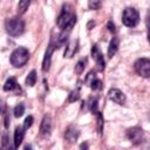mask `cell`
Instances as JSON below:
<instances>
[{
  "instance_id": "obj_1",
  "label": "cell",
  "mask_w": 150,
  "mask_h": 150,
  "mask_svg": "<svg viewBox=\"0 0 150 150\" xmlns=\"http://www.w3.org/2000/svg\"><path fill=\"white\" fill-rule=\"evenodd\" d=\"M76 22V15L75 13L71 11V8L67 5V6H63L59 18H57V26L62 29V30H67L68 33L71 30V28L74 27Z\"/></svg>"
},
{
  "instance_id": "obj_2",
  "label": "cell",
  "mask_w": 150,
  "mask_h": 150,
  "mask_svg": "<svg viewBox=\"0 0 150 150\" xmlns=\"http://www.w3.org/2000/svg\"><path fill=\"white\" fill-rule=\"evenodd\" d=\"M29 59V52L27 48L25 47H19L16 49H14L9 56V62L13 67L15 68H20L22 66H25L27 63Z\"/></svg>"
},
{
  "instance_id": "obj_3",
  "label": "cell",
  "mask_w": 150,
  "mask_h": 150,
  "mask_svg": "<svg viewBox=\"0 0 150 150\" xmlns=\"http://www.w3.org/2000/svg\"><path fill=\"white\" fill-rule=\"evenodd\" d=\"M5 28L7 33L12 36H19L23 33L25 30V22L19 16H13L6 20L5 22Z\"/></svg>"
},
{
  "instance_id": "obj_4",
  "label": "cell",
  "mask_w": 150,
  "mask_h": 150,
  "mask_svg": "<svg viewBox=\"0 0 150 150\" xmlns=\"http://www.w3.org/2000/svg\"><path fill=\"white\" fill-rule=\"evenodd\" d=\"M122 22L127 27L137 26L139 22V13L137 12V9H135L132 7L125 8L123 11V14H122Z\"/></svg>"
},
{
  "instance_id": "obj_5",
  "label": "cell",
  "mask_w": 150,
  "mask_h": 150,
  "mask_svg": "<svg viewBox=\"0 0 150 150\" xmlns=\"http://www.w3.org/2000/svg\"><path fill=\"white\" fill-rule=\"evenodd\" d=\"M134 68L136 70V73L142 76V77H145L148 79L150 76V60L146 59V57H141L138 59L135 64H134Z\"/></svg>"
},
{
  "instance_id": "obj_6",
  "label": "cell",
  "mask_w": 150,
  "mask_h": 150,
  "mask_svg": "<svg viewBox=\"0 0 150 150\" xmlns=\"http://www.w3.org/2000/svg\"><path fill=\"white\" fill-rule=\"evenodd\" d=\"M57 48V43L56 41H54L53 39L50 40L48 47H47V50L45 53V57H43V61H42V71H48L49 68H50V62H52V55H53V52L54 49Z\"/></svg>"
},
{
  "instance_id": "obj_7",
  "label": "cell",
  "mask_w": 150,
  "mask_h": 150,
  "mask_svg": "<svg viewBox=\"0 0 150 150\" xmlns=\"http://www.w3.org/2000/svg\"><path fill=\"white\" fill-rule=\"evenodd\" d=\"M127 137L131 143L141 144L144 141V131L138 127H134L127 130Z\"/></svg>"
},
{
  "instance_id": "obj_8",
  "label": "cell",
  "mask_w": 150,
  "mask_h": 150,
  "mask_svg": "<svg viewBox=\"0 0 150 150\" xmlns=\"http://www.w3.org/2000/svg\"><path fill=\"white\" fill-rule=\"evenodd\" d=\"M91 56H93V59L95 60L96 69H97L98 71H103V70H104L105 62H104L103 55L101 54V52H100V49H98V46H97L96 43L93 45V47H91Z\"/></svg>"
},
{
  "instance_id": "obj_9",
  "label": "cell",
  "mask_w": 150,
  "mask_h": 150,
  "mask_svg": "<svg viewBox=\"0 0 150 150\" xmlns=\"http://www.w3.org/2000/svg\"><path fill=\"white\" fill-rule=\"evenodd\" d=\"M108 97L112 101V102H115V103H117V104H124L125 103V95L120 90V89H117V88H111L109 91H108Z\"/></svg>"
},
{
  "instance_id": "obj_10",
  "label": "cell",
  "mask_w": 150,
  "mask_h": 150,
  "mask_svg": "<svg viewBox=\"0 0 150 150\" xmlns=\"http://www.w3.org/2000/svg\"><path fill=\"white\" fill-rule=\"evenodd\" d=\"M79 135H80L79 130H77L74 125H69V127L66 129V131H64V139H66L68 143H74V142L77 141Z\"/></svg>"
},
{
  "instance_id": "obj_11",
  "label": "cell",
  "mask_w": 150,
  "mask_h": 150,
  "mask_svg": "<svg viewBox=\"0 0 150 150\" xmlns=\"http://www.w3.org/2000/svg\"><path fill=\"white\" fill-rule=\"evenodd\" d=\"M52 130V120L50 116L45 115L42 121H41V125H40V134L42 136H49Z\"/></svg>"
},
{
  "instance_id": "obj_12",
  "label": "cell",
  "mask_w": 150,
  "mask_h": 150,
  "mask_svg": "<svg viewBox=\"0 0 150 150\" xmlns=\"http://www.w3.org/2000/svg\"><path fill=\"white\" fill-rule=\"evenodd\" d=\"M77 47H79V40H73L70 41L64 50V57H73L75 55V53L77 52Z\"/></svg>"
},
{
  "instance_id": "obj_13",
  "label": "cell",
  "mask_w": 150,
  "mask_h": 150,
  "mask_svg": "<svg viewBox=\"0 0 150 150\" xmlns=\"http://www.w3.org/2000/svg\"><path fill=\"white\" fill-rule=\"evenodd\" d=\"M23 136H25V129L21 127H16L15 131H14V148L18 149L22 141H23Z\"/></svg>"
},
{
  "instance_id": "obj_14",
  "label": "cell",
  "mask_w": 150,
  "mask_h": 150,
  "mask_svg": "<svg viewBox=\"0 0 150 150\" xmlns=\"http://www.w3.org/2000/svg\"><path fill=\"white\" fill-rule=\"evenodd\" d=\"M117 49H118V39H117V38H114V39L110 41L109 47H108V57L111 59V57L116 54Z\"/></svg>"
},
{
  "instance_id": "obj_15",
  "label": "cell",
  "mask_w": 150,
  "mask_h": 150,
  "mask_svg": "<svg viewBox=\"0 0 150 150\" xmlns=\"http://www.w3.org/2000/svg\"><path fill=\"white\" fill-rule=\"evenodd\" d=\"M16 87H18V83H16L15 77H9V79L5 82V84H4V90H5V91H12V90H14Z\"/></svg>"
},
{
  "instance_id": "obj_16",
  "label": "cell",
  "mask_w": 150,
  "mask_h": 150,
  "mask_svg": "<svg viewBox=\"0 0 150 150\" xmlns=\"http://www.w3.org/2000/svg\"><path fill=\"white\" fill-rule=\"evenodd\" d=\"M30 5V0H20L18 4V13L19 14H23L26 13V11L28 9Z\"/></svg>"
},
{
  "instance_id": "obj_17",
  "label": "cell",
  "mask_w": 150,
  "mask_h": 150,
  "mask_svg": "<svg viewBox=\"0 0 150 150\" xmlns=\"http://www.w3.org/2000/svg\"><path fill=\"white\" fill-rule=\"evenodd\" d=\"M25 83H26V86H28V87H33V86L36 83V71H35V70H32V71L27 75Z\"/></svg>"
},
{
  "instance_id": "obj_18",
  "label": "cell",
  "mask_w": 150,
  "mask_h": 150,
  "mask_svg": "<svg viewBox=\"0 0 150 150\" xmlns=\"http://www.w3.org/2000/svg\"><path fill=\"white\" fill-rule=\"evenodd\" d=\"M86 64H87V59L80 60V61L76 63V66H75V73H76V74H82L83 70H84V68H86Z\"/></svg>"
},
{
  "instance_id": "obj_19",
  "label": "cell",
  "mask_w": 150,
  "mask_h": 150,
  "mask_svg": "<svg viewBox=\"0 0 150 150\" xmlns=\"http://www.w3.org/2000/svg\"><path fill=\"white\" fill-rule=\"evenodd\" d=\"M79 98H80V89L76 88V89H74V90L70 91V94H69V96H68V102L71 103V102L77 101Z\"/></svg>"
},
{
  "instance_id": "obj_20",
  "label": "cell",
  "mask_w": 150,
  "mask_h": 150,
  "mask_svg": "<svg viewBox=\"0 0 150 150\" xmlns=\"http://www.w3.org/2000/svg\"><path fill=\"white\" fill-rule=\"evenodd\" d=\"M25 112V105L22 103H19L15 108H14V116L15 117H21Z\"/></svg>"
},
{
  "instance_id": "obj_21",
  "label": "cell",
  "mask_w": 150,
  "mask_h": 150,
  "mask_svg": "<svg viewBox=\"0 0 150 150\" xmlns=\"http://www.w3.org/2000/svg\"><path fill=\"white\" fill-rule=\"evenodd\" d=\"M101 4H102L101 0H88V7H89V9L96 11V9H98L101 7Z\"/></svg>"
},
{
  "instance_id": "obj_22",
  "label": "cell",
  "mask_w": 150,
  "mask_h": 150,
  "mask_svg": "<svg viewBox=\"0 0 150 150\" xmlns=\"http://www.w3.org/2000/svg\"><path fill=\"white\" fill-rule=\"evenodd\" d=\"M90 88L94 90H101L102 89V82L96 77L91 83H90Z\"/></svg>"
},
{
  "instance_id": "obj_23",
  "label": "cell",
  "mask_w": 150,
  "mask_h": 150,
  "mask_svg": "<svg viewBox=\"0 0 150 150\" xmlns=\"http://www.w3.org/2000/svg\"><path fill=\"white\" fill-rule=\"evenodd\" d=\"M95 114H97V129H98V132L101 134L102 132V130H103V116L101 115V112H98V111H96Z\"/></svg>"
},
{
  "instance_id": "obj_24",
  "label": "cell",
  "mask_w": 150,
  "mask_h": 150,
  "mask_svg": "<svg viewBox=\"0 0 150 150\" xmlns=\"http://www.w3.org/2000/svg\"><path fill=\"white\" fill-rule=\"evenodd\" d=\"M33 121H34V118H33V116H27L26 118H25V122H23V129L25 130H27V129H29L30 127H32V124H33Z\"/></svg>"
},
{
  "instance_id": "obj_25",
  "label": "cell",
  "mask_w": 150,
  "mask_h": 150,
  "mask_svg": "<svg viewBox=\"0 0 150 150\" xmlns=\"http://www.w3.org/2000/svg\"><path fill=\"white\" fill-rule=\"evenodd\" d=\"M95 79H96V74H95V71L91 70V71H89L88 75L86 76V80H84V81H86V83H87L88 86H90V83H91Z\"/></svg>"
},
{
  "instance_id": "obj_26",
  "label": "cell",
  "mask_w": 150,
  "mask_h": 150,
  "mask_svg": "<svg viewBox=\"0 0 150 150\" xmlns=\"http://www.w3.org/2000/svg\"><path fill=\"white\" fill-rule=\"evenodd\" d=\"M90 110L93 112L97 111V98H94V100L90 101Z\"/></svg>"
},
{
  "instance_id": "obj_27",
  "label": "cell",
  "mask_w": 150,
  "mask_h": 150,
  "mask_svg": "<svg viewBox=\"0 0 150 150\" xmlns=\"http://www.w3.org/2000/svg\"><path fill=\"white\" fill-rule=\"evenodd\" d=\"M6 112V103L4 102L2 98H0V114H5Z\"/></svg>"
},
{
  "instance_id": "obj_28",
  "label": "cell",
  "mask_w": 150,
  "mask_h": 150,
  "mask_svg": "<svg viewBox=\"0 0 150 150\" xmlns=\"http://www.w3.org/2000/svg\"><path fill=\"white\" fill-rule=\"evenodd\" d=\"M108 29H109L111 33H114V32H115V25H114L111 21H109V22H108Z\"/></svg>"
},
{
  "instance_id": "obj_29",
  "label": "cell",
  "mask_w": 150,
  "mask_h": 150,
  "mask_svg": "<svg viewBox=\"0 0 150 150\" xmlns=\"http://www.w3.org/2000/svg\"><path fill=\"white\" fill-rule=\"evenodd\" d=\"M7 142H8V138H7V135L5 134L4 137H2V146H6L7 145Z\"/></svg>"
},
{
  "instance_id": "obj_30",
  "label": "cell",
  "mask_w": 150,
  "mask_h": 150,
  "mask_svg": "<svg viewBox=\"0 0 150 150\" xmlns=\"http://www.w3.org/2000/svg\"><path fill=\"white\" fill-rule=\"evenodd\" d=\"M81 148H88V145H87V144H82Z\"/></svg>"
}]
</instances>
